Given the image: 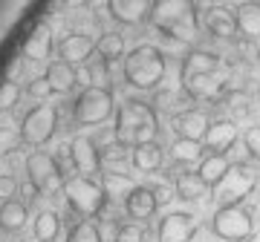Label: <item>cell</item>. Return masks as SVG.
Returning a JSON list of instances; mask_svg holds the SVG:
<instances>
[{
    "mask_svg": "<svg viewBox=\"0 0 260 242\" xmlns=\"http://www.w3.org/2000/svg\"><path fill=\"white\" fill-rule=\"evenodd\" d=\"M182 87L185 93L197 101H223V95L229 93L225 90V69L223 61L214 55V52H205V49H197L191 55H185L182 61Z\"/></svg>",
    "mask_w": 260,
    "mask_h": 242,
    "instance_id": "1",
    "label": "cell"
},
{
    "mask_svg": "<svg viewBox=\"0 0 260 242\" xmlns=\"http://www.w3.org/2000/svg\"><path fill=\"white\" fill-rule=\"evenodd\" d=\"M150 23L156 32L177 44H194L197 41V3L194 0H153L150 6Z\"/></svg>",
    "mask_w": 260,
    "mask_h": 242,
    "instance_id": "2",
    "label": "cell"
},
{
    "mask_svg": "<svg viewBox=\"0 0 260 242\" xmlns=\"http://www.w3.org/2000/svg\"><path fill=\"white\" fill-rule=\"evenodd\" d=\"M116 141L136 147L145 141H156L159 136V115L150 104L139 101V98H127L116 110Z\"/></svg>",
    "mask_w": 260,
    "mask_h": 242,
    "instance_id": "3",
    "label": "cell"
},
{
    "mask_svg": "<svg viewBox=\"0 0 260 242\" xmlns=\"http://www.w3.org/2000/svg\"><path fill=\"white\" fill-rule=\"evenodd\" d=\"M165 55L162 49L150 47V44H142V47L130 49L127 58H124V84L133 87V90H156L165 78Z\"/></svg>",
    "mask_w": 260,
    "mask_h": 242,
    "instance_id": "4",
    "label": "cell"
},
{
    "mask_svg": "<svg viewBox=\"0 0 260 242\" xmlns=\"http://www.w3.org/2000/svg\"><path fill=\"white\" fill-rule=\"evenodd\" d=\"M61 190H64V199H67V205H70V211L78 214L81 219L99 216L104 211V205H107L104 187L90 176H78L75 173V176L64 179V187Z\"/></svg>",
    "mask_w": 260,
    "mask_h": 242,
    "instance_id": "5",
    "label": "cell"
},
{
    "mask_svg": "<svg viewBox=\"0 0 260 242\" xmlns=\"http://www.w3.org/2000/svg\"><path fill=\"white\" fill-rule=\"evenodd\" d=\"M254 187H257V170L237 162L211 187V196H214V202H217V208H234V205H243L254 193Z\"/></svg>",
    "mask_w": 260,
    "mask_h": 242,
    "instance_id": "6",
    "label": "cell"
},
{
    "mask_svg": "<svg viewBox=\"0 0 260 242\" xmlns=\"http://www.w3.org/2000/svg\"><path fill=\"white\" fill-rule=\"evenodd\" d=\"M113 110H116V101H113V93L107 87H87L73 101V118L81 127L104 124L113 115Z\"/></svg>",
    "mask_w": 260,
    "mask_h": 242,
    "instance_id": "7",
    "label": "cell"
},
{
    "mask_svg": "<svg viewBox=\"0 0 260 242\" xmlns=\"http://www.w3.org/2000/svg\"><path fill=\"white\" fill-rule=\"evenodd\" d=\"M20 141L29 147H44L58 130V110L52 104H38L20 121Z\"/></svg>",
    "mask_w": 260,
    "mask_h": 242,
    "instance_id": "8",
    "label": "cell"
},
{
    "mask_svg": "<svg viewBox=\"0 0 260 242\" xmlns=\"http://www.w3.org/2000/svg\"><path fill=\"white\" fill-rule=\"evenodd\" d=\"M211 231L223 242H246L254 231V222H251V214L240 205L217 208V214L211 216Z\"/></svg>",
    "mask_w": 260,
    "mask_h": 242,
    "instance_id": "9",
    "label": "cell"
},
{
    "mask_svg": "<svg viewBox=\"0 0 260 242\" xmlns=\"http://www.w3.org/2000/svg\"><path fill=\"white\" fill-rule=\"evenodd\" d=\"M26 176L35 193H55L58 187H64V173L58 162L44 150H35L26 156Z\"/></svg>",
    "mask_w": 260,
    "mask_h": 242,
    "instance_id": "10",
    "label": "cell"
},
{
    "mask_svg": "<svg viewBox=\"0 0 260 242\" xmlns=\"http://www.w3.org/2000/svg\"><path fill=\"white\" fill-rule=\"evenodd\" d=\"M200 231V222H197L194 214L188 211H174L159 219L156 228V239L159 242H191Z\"/></svg>",
    "mask_w": 260,
    "mask_h": 242,
    "instance_id": "11",
    "label": "cell"
},
{
    "mask_svg": "<svg viewBox=\"0 0 260 242\" xmlns=\"http://www.w3.org/2000/svg\"><path fill=\"white\" fill-rule=\"evenodd\" d=\"M70 162L78 176H99L102 173V150L95 147L90 136H75L70 144Z\"/></svg>",
    "mask_w": 260,
    "mask_h": 242,
    "instance_id": "12",
    "label": "cell"
},
{
    "mask_svg": "<svg viewBox=\"0 0 260 242\" xmlns=\"http://www.w3.org/2000/svg\"><path fill=\"white\" fill-rule=\"evenodd\" d=\"M150 0H107V12L110 18L121 26H142L150 20Z\"/></svg>",
    "mask_w": 260,
    "mask_h": 242,
    "instance_id": "13",
    "label": "cell"
},
{
    "mask_svg": "<svg viewBox=\"0 0 260 242\" xmlns=\"http://www.w3.org/2000/svg\"><path fill=\"white\" fill-rule=\"evenodd\" d=\"M237 144V124L232 118H217L208 124V133L203 139V147L217 153V156H225L229 150Z\"/></svg>",
    "mask_w": 260,
    "mask_h": 242,
    "instance_id": "14",
    "label": "cell"
},
{
    "mask_svg": "<svg viewBox=\"0 0 260 242\" xmlns=\"http://www.w3.org/2000/svg\"><path fill=\"white\" fill-rule=\"evenodd\" d=\"M156 196H153V190L145 185H133L130 187V193L124 196V211H127L130 219H136V222H148L150 216L156 214Z\"/></svg>",
    "mask_w": 260,
    "mask_h": 242,
    "instance_id": "15",
    "label": "cell"
},
{
    "mask_svg": "<svg viewBox=\"0 0 260 242\" xmlns=\"http://www.w3.org/2000/svg\"><path fill=\"white\" fill-rule=\"evenodd\" d=\"M171 124H174V133H177L179 139L203 141L211 121H208V115H205L203 110H182V112H177V115L171 118Z\"/></svg>",
    "mask_w": 260,
    "mask_h": 242,
    "instance_id": "16",
    "label": "cell"
},
{
    "mask_svg": "<svg viewBox=\"0 0 260 242\" xmlns=\"http://www.w3.org/2000/svg\"><path fill=\"white\" fill-rule=\"evenodd\" d=\"M52 32H49L47 23H38L32 32L26 35V41H23V47H20V55L26 58V61H35V64H41V61H47L49 55H52Z\"/></svg>",
    "mask_w": 260,
    "mask_h": 242,
    "instance_id": "17",
    "label": "cell"
},
{
    "mask_svg": "<svg viewBox=\"0 0 260 242\" xmlns=\"http://www.w3.org/2000/svg\"><path fill=\"white\" fill-rule=\"evenodd\" d=\"M93 52H95V44L90 41V35H81V32H73V35H67L58 44L61 61H67V64H73V66H81Z\"/></svg>",
    "mask_w": 260,
    "mask_h": 242,
    "instance_id": "18",
    "label": "cell"
},
{
    "mask_svg": "<svg viewBox=\"0 0 260 242\" xmlns=\"http://www.w3.org/2000/svg\"><path fill=\"white\" fill-rule=\"evenodd\" d=\"M165 162V150L159 147V141H145L130 147V165L139 170V173H156Z\"/></svg>",
    "mask_w": 260,
    "mask_h": 242,
    "instance_id": "19",
    "label": "cell"
},
{
    "mask_svg": "<svg viewBox=\"0 0 260 242\" xmlns=\"http://www.w3.org/2000/svg\"><path fill=\"white\" fill-rule=\"evenodd\" d=\"M203 23H205V29H208L214 37H223V41H229V37L237 35V18H234L225 6H211V9L205 12Z\"/></svg>",
    "mask_w": 260,
    "mask_h": 242,
    "instance_id": "20",
    "label": "cell"
},
{
    "mask_svg": "<svg viewBox=\"0 0 260 242\" xmlns=\"http://www.w3.org/2000/svg\"><path fill=\"white\" fill-rule=\"evenodd\" d=\"M29 222V211L20 199H6L0 205V233H20Z\"/></svg>",
    "mask_w": 260,
    "mask_h": 242,
    "instance_id": "21",
    "label": "cell"
},
{
    "mask_svg": "<svg viewBox=\"0 0 260 242\" xmlns=\"http://www.w3.org/2000/svg\"><path fill=\"white\" fill-rule=\"evenodd\" d=\"M47 81L52 87V93H70L78 84V69L67 61H52L47 66Z\"/></svg>",
    "mask_w": 260,
    "mask_h": 242,
    "instance_id": "22",
    "label": "cell"
},
{
    "mask_svg": "<svg viewBox=\"0 0 260 242\" xmlns=\"http://www.w3.org/2000/svg\"><path fill=\"white\" fill-rule=\"evenodd\" d=\"M174 190H177L179 199H185V202H197V199H203L211 187L200 179V173L182 170V173H177V179H174Z\"/></svg>",
    "mask_w": 260,
    "mask_h": 242,
    "instance_id": "23",
    "label": "cell"
},
{
    "mask_svg": "<svg viewBox=\"0 0 260 242\" xmlns=\"http://www.w3.org/2000/svg\"><path fill=\"white\" fill-rule=\"evenodd\" d=\"M168 153H171V162L174 165H197V162H203V141H194V139H174L171 141V147H168Z\"/></svg>",
    "mask_w": 260,
    "mask_h": 242,
    "instance_id": "24",
    "label": "cell"
},
{
    "mask_svg": "<svg viewBox=\"0 0 260 242\" xmlns=\"http://www.w3.org/2000/svg\"><path fill=\"white\" fill-rule=\"evenodd\" d=\"M234 18H237V32H240L243 37H251V41L260 37V6L257 3H249V0H246L240 9H237Z\"/></svg>",
    "mask_w": 260,
    "mask_h": 242,
    "instance_id": "25",
    "label": "cell"
},
{
    "mask_svg": "<svg viewBox=\"0 0 260 242\" xmlns=\"http://www.w3.org/2000/svg\"><path fill=\"white\" fill-rule=\"evenodd\" d=\"M32 231H35L38 242H55L58 233H61V216H58L55 211H41V214L35 216Z\"/></svg>",
    "mask_w": 260,
    "mask_h": 242,
    "instance_id": "26",
    "label": "cell"
},
{
    "mask_svg": "<svg viewBox=\"0 0 260 242\" xmlns=\"http://www.w3.org/2000/svg\"><path fill=\"white\" fill-rule=\"evenodd\" d=\"M232 168L229 162H225V156H217V153H211V156H205L203 162H200V168H197V173H200V179H203L208 187H214L220 179L225 176V170Z\"/></svg>",
    "mask_w": 260,
    "mask_h": 242,
    "instance_id": "27",
    "label": "cell"
},
{
    "mask_svg": "<svg viewBox=\"0 0 260 242\" xmlns=\"http://www.w3.org/2000/svg\"><path fill=\"white\" fill-rule=\"evenodd\" d=\"M95 52L102 55L104 64L119 61V58H124V37H121L119 32H104V35L95 41Z\"/></svg>",
    "mask_w": 260,
    "mask_h": 242,
    "instance_id": "28",
    "label": "cell"
},
{
    "mask_svg": "<svg viewBox=\"0 0 260 242\" xmlns=\"http://www.w3.org/2000/svg\"><path fill=\"white\" fill-rule=\"evenodd\" d=\"M67 242H102V231H99L95 222L81 219V222H75L73 228L67 231Z\"/></svg>",
    "mask_w": 260,
    "mask_h": 242,
    "instance_id": "29",
    "label": "cell"
},
{
    "mask_svg": "<svg viewBox=\"0 0 260 242\" xmlns=\"http://www.w3.org/2000/svg\"><path fill=\"white\" fill-rule=\"evenodd\" d=\"M20 101V84L18 81H3L0 84V112H12Z\"/></svg>",
    "mask_w": 260,
    "mask_h": 242,
    "instance_id": "30",
    "label": "cell"
},
{
    "mask_svg": "<svg viewBox=\"0 0 260 242\" xmlns=\"http://www.w3.org/2000/svg\"><path fill=\"white\" fill-rule=\"evenodd\" d=\"M20 144H23V141H20V130L0 124V158H3V156H12V153H15Z\"/></svg>",
    "mask_w": 260,
    "mask_h": 242,
    "instance_id": "31",
    "label": "cell"
},
{
    "mask_svg": "<svg viewBox=\"0 0 260 242\" xmlns=\"http://www.w3.org/2000/svg\"><path fill=\"white\" fill-rule=\"evenodd\" d=\"M113 242H145V228H142V222H121L116 228Z\"/></svg>",
    "mask_w": 260,
    "mask_h": 242,
    "instance_id": "32",
    "label": "cell"
},
{
    "mask_svg": "<svg viewBox=\"0 0 260 242\" xmlns=\"http://www.w3.org/2000/svg\"><path fill=\"white\" fill-rule=\"evenodd\" d=\"M130 179L127 176H119V173H107L104 176V193L107 196H127L130 193Z\"/></svg>",
    "mask_w": 260,
    "mask_h": 242,
    "instance_id": "33",
    "label": "cell"
},
{
    "mask_svg": "<svg viewBox=\"0 0 260 242\" xmlns=\"http://www.w3.org/2000/svg\"><path fill=\"white\" fill-rule=\"evenodd\" d=\"M26 93L32 95V98H38V101H44V98H49L52 95V87H49L47 75H38V78H32L26 87Z\"/></svg>",
    "mask_w": 260,
    "mask_h": 242,
    "instance_id": "34",
    "label": "cell"
},
{
    "mask_svg": "<svg viewBox=\"0 0 260 242\" xmlns=\"http://www.w3.org/2000/svg\"><path fill=\"white\" fill-rule=\"evenodd\" d=\"M243 144L249 150V156L254 158V162H260V127H249L246 136H243Z\"/></svg>",
    "mask_w": 260,
    "mask_h": 242,
    "instance_id": "35",
    "label": "cell"
},
{
    "mask_svg": "<svg viewBox=\"0 0 260 242\" xmlns=\"http://www.w3.org/2000/svg\"><path fill=\"white\" fill-rule=\"evenodd\" d=\"M15 193H18V179L9 173H0V202L15 199Z\"/></svg>",
    "mask_w": 260,
    "mask_h": 242,
    "instance_id": "36",
    "label": "cell"
},
{
    "mask_svg": "<svg viewBox=\"0 0 260 242\" xmlns=\"http://www.w3.org/2000/svg\"><path fill=\"white\" fill-rule=\"evenodd\" d=\"M127 150H130L127 144H119V141H113L110 147L102 153V162H124V158L130 156Z\"/></svg>",
    "mask_w": 260,
    "mask_h": 242,
    "instance_id": "37",
    "label": "cell"
},
{
    "mask_svg": "<svg viewBox=\"0 0 260 242\" xmlns=\"http://www.w3.org/2000/svg\"><path fill=\"white\" fill-rule=\"evenodd\" d=\"M223 101L229 104V107L237 112V115H243V112L249 110V107H246V101H249V98H246L243 93H225V95H223Z\"/></svg>",
    "mask_w": 260,
    "mask_h": 242,
    "instance_id": "38",
    "label": "cell"
},
{
    "mask_svg": "<svg viewBox=\"0 0 260 242\" xmlns=\"http://www.w3.org/2000/svg\"><path fill=\"white\" fill-rule=\"evenodd\" d=\"M150 190H153V196H156V202L159 205H165V202H171L174 199V185H150Z\"/></svg>",
    "mask_w": 260,
    "mask_h": 242,
    "instance_id": "39",
    "label": "cell"
},
{
    "mask_svg": "<svg viewBox=\"0 0 260 242\" xmlns=\"http://www.w3.org/2000/svg\"><path fill=\"white\" fill-rule=\"evenodd\" d=\"M90 0H64V6L67 9H81V6H87Z\"/></svg>",
    "mask_w": 260,
    "mask_h": 242,
    "instance_id": "40",
    "label": "cell"
},
{
    "mask_svg": "<svg viewBox=\"0 0 260 242\" xmlns=\"http://www.w3.org/2000/svg\"><path fill=\"white\" fill-rule=\"evenodd\" d=\"M246 242H260V233H254V236H249Z\"/></svg>",
    "mask_w": 260,
    "mask_h": 242,
    "instance_id": "41",
    "label": "cell"
},
{
    "mask_svg": "<svg viewBox=\"0 0 260 242\" xmlns=\"http://www.w3.org/2000/svg\"><path fill=\"white\" fill-rule=\"evenodd\" d=\"M249 3H257V6H260V0H249Z\"/></svg>",
    "mask_w": 260,
    "mask_h": 242,
    "instance_id": "42",
    "label": "cell"
},
{
    "mask_svg": "<svg viewBox=\"0 0 260 242\" xmlns=\"http://www.w3.org/2000/svg\"><path fill=\"white\" fill-rule=\"evenodd\" d=\"M257 61H260V52H257Z\"/></svg>",
    "mask_w": 260,
    "mask_h": 242,
    "instance_id": "43",
    "label": "cell"
},
{
    "mask_svg": "<svg viewBox=\"0 0 260 242\" xmlns=\"http://www.w3.org/2000/svg\"><path fill=\"white\" fill-rule=\"evenodd\" d=\"M150 3H153V0H150Z\"/></svg>",
    "mask_w": 260,
    "mask_h": 242,
    "instance_id": "44",
    "label": "cell"
},
{
    "mask_svg": "<svg viewBox=\"0 0 260 242\" xmlns=\"http://www.w3.org/2000/svg\"><path fill=\"white\" fill-rule=\"evenodd\" d=\"M194 3H197V0H194Z\"/></svg>",
    "mask_w": 260,
    "mask_h": 242,
    "instance_id": "45",
    "label": "cell"
}]
</instances>
